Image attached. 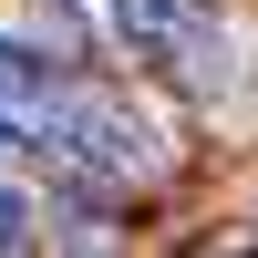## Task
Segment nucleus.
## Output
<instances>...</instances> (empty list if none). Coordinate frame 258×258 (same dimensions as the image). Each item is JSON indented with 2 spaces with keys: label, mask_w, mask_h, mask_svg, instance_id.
<instances>
[{
  "label": "nucleus",
  "mask_w": 258,
  "mask_h": 258,
  "mask_svg": "<svg viewBox=\"0 0 258 258\" xmlns=\"http://www.w3.org/2000/svg\"><path fill=\"white\" fill-rule=\"evenodd\" d=\"M114 31L155 62L186 93H227V62H238V31H227L207 0H114Z\"/></svg>",
  "instance_id": "nucleus-2"
},
{
  "label": "nucleus",
  "mask_w": 258,
  "mask_h": 258,
  "mask_svg": "<svg viewBox=\"0 0 258 258\" xmlns=\"http://www.w3.org/2000/svg\"><path fill=\"white\" fill-rule=\"evenodd\" d=\"M62 83L73 73H52V62L21 52V41H0V145H31L41 155V135H52V114H62Z\"/></svg>",
  "instance_id": "nucleus-3"
},
{
  "label": "nucleus",
  "mask_w": 258,
  "mask_h": 258,
  "mask_svg": "<svg viewBox=\"0 0 258 258\" xmlns=\"http://www.w3.org/2000/svg\"><path fill=\"white\" fill-rule=\"evenodd\" d=\"M41 155H62L83 186H135V176H155V124L114 83H62V114L41 135Z\"/></svg>",
  "instance_id": "nucleus-1"
},
{
  "label": "nucleus",
  "mask_w": 258,
  "mask_h": 258,
  "mask_svg": "<svg viewBox=\"0 0 258 258\" xmlns=\"http://www.w3.org/2000/svg\"><path fill=\"white\" fill-rule=\"evenodd\" d=\"M41 238V217H31V197H21V186H0V258H21Z\"/></svg>",
  "instance_id": "nucleus-4"
}]
</instances>
